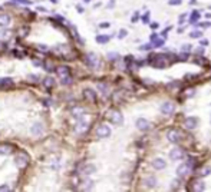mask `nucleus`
<instances>
[{
    "label": "nucleus",
    "instance_id": "1",
    "mask_svg": "<svg viewBox=\"0 0 211 192\" xmlns=\"http://www.w3.org/2000/svg\"><path fill=\"white\" fill-rule=\"evenodd\" d=\"M14 162H16V166L19 169H24L27 166V163H29V156H27V153H24V152H20V153L16 155Z\"/></svg>",
    "mask_w": 211,
    "mask_h": 192
},
{
    "label": "nucleus",
    "instance_id": "2",
    "mask_svg": "<svg viewBox=\"0 0 211 192\" xmlns=\"http://www.w3.org/2000/svg\"><path fill=\"white\" fill-rule=\"evenodd\" d=\"M108 118H109V121L115 125H121L124 122V116L119 111H111L108 113Z\"/></svg>",
    "mask_w": 211,
    "mask_h": 192
},
{
    "label": "nucleus",
    "instance_id": "3",
    "mask_svg": "<svg viewBox=\"0 0 211 192\" xmlns=\"http://www.w3.org/2000/svg\"><path fill=\"white\" fill-rule=\"evenodd\" d=\"M85 62H86V65H88L89 68H98V65H99V59H98V56H96L95 53H88L86 54V57H85Z\"/></svg>",
    "mask_w": 211,
    "mask_h": 192
},
{
    "label": "nucleus",
    "instance_id": "4",
    "mask_svg": "<svg viewBox=\"0 0 211 192\" xmlns=\"http://www.w3.org/2000/svg\"><path fill=\"white\" fill-rule=\"evenodd\" d=\"M96 135L99 138H108L111 135V128H109L108 125H99L98 128H96Z\"/></svg>",
    "mask_w": 211,
    "mask_h": 192
},
{
    "label": "nucleus",
    "instance_id": "5",
    "mask_svg": "<svg viewBox=\"0 0 211 192\" xmlns=\"http://www.w3.org/2000/svg\"><path fill=\"white\" fill-rule=\"evenodd\" d=\"M155 60L152 62V66L154 68H165L167 66V60H165V56L164 54H158V56H155L154 57Z\"/></svg>",
    "mask_w": 211,
    "mask_h": 192
},
{
    "label": "nucleus",
    "instance_id": "6",
    "mask_svg": "<svg viewBox=\"0 0 211 192\" xmlns=\"http://www.w3.org/2000/svg\"><path fill=\"white\" fill-rule=\"evenodd\" d=\"M167 138H168V141H170V142L177 143V142H180V139H181V133L178 131H175V129H171V131H168Z\"/></svg>",
    "mask_w": 211,
    "mask_h": 192
},
{
    "label": "nucleus",
    "instance_id": "7",
    "mask_svg": "<svg viewBox=\"0 0 211 192\" xmlns=\"http://www.w3.org/2000/svg\"><path fill=\"white\" fill-rule=\"evenodd\" d=\"M170 158L172 159V161H180V159L184 158V151L180 148H174L172 151L170 152Z\"/></svg>",
    "mask_w": 211,
    "mask_h": 192
},
{
    "label": "nucleus",
    "instance_id": "8",
    "mask_svg": "<svg viewBox=\"0 0 211 192\" xmlns=\"http://www.w3.org/2000/svg\"><path fill=\"white\" fill-rule=\"evenodd\" d=\"M174 111H175V106L171 102H165V103L161 105V112L164 115H171V113H174Z\"/></svg>",
    "mask_w": 211,
    "mask_h": 192
},
{
    "label": "nucleus",
    "instance_id": "9",
    "mask_svg": "<svg viewBox=\"0 0 211 192\" xmlns=\"http://www.w3.org/2000/svg\"><path fill=\"white\" fill-rule=\"evenodd\" d=\"M96 171V166L93 165V163H86V165H83L81 168V174L82 175H91V174H93V172Z\"/></svg>",
    "mask_w": 211,
    "mask_h": 192
},
{
    "label": "nucleus",
    "instance_id": "10",
    "mask_svg": "<svg viewBox=\"0 0 211 192\" xmlns=\"http://www.w3.org/2000/svg\"><path fill=\"white\" fill-rule=\"evenodd\" d=\"M71 112H72V116H73V118H76V119H82L86 111H85L83 108H82V106H73Z\"/></svg>",
    "mask_w": 211,
    "mask_h": 192
},
{
    "label": "nucleus",
    "instance_id": "11",
    "mask_svg": "<svg viewBox=\"0 0 211 192\" xmlns=\"http://www.w3.org/2000/svg\"><path fill=\"white\" fill-rule=\"evenodd\" d=\"M30 133L33 136H40L42 133H43V125L42 123H33L32 125V128H30Z\"/></svg>",
    "mask_w": 211,
    "mask_h": 192
},
{
    "label": "nucleus",
    "instance_id": "12",
    "mask_svg": "<svg viewBox=\"0 0 211 192\" xmlns=\"http://www.w3.org/2000/svg\"><path fill=\"white\" fill-rule=\"evenodd\" d=\"M197 125H198V119L195 118V116H190V118H187L184 122V126L187 129H194V128H197Z\"/></svg>",
    "mask_w": 211,
    "mask_h": 192
},
{
    "label": "nucleus",
    "instance_id": "13",
    "mask_svg": "<svg viewBox=\"0 0 211 192\" xmlns=\"http://www.w3.org/2000/svg\"><path fill=\"white\" fill-rule=\"evenodd\" d=\"M191 189H193V191H197V192L204 191V189H205L204 182L200 181V179H195V181L191 182Z\"/></svg>",
    "mask_w": 211,
    "mask_h": 192
},
{
    "label": "nucleus",
    "instance_id": "14",
    "mask_svg": "<svg viewBox=\"0 0 211 192\" xmlns=\"http://www.w3.org/2000/svg\"><path fill=\"white\" fill-rule=\"evenodd\" d=\"M136 128L140 131H146V129H150V122L144 118H138L136 119Z\"/></svg>",
    "mask_w": 211,
    "mask_h": 192
},
{
    "label": "nucleus",
    "instance_id": "15",
    "mask_svg": "<svg viewBox=\"0 0 211 192\" xmlns=\"http://www.w3.org/2000/svg\"><path fill=\"white\" fill-rule=\"evenodd\" d=\"M190 174V166L187 163H181L180 166L177 168V175L178 176H185Z\"/></svg>",
    "mask_w": 211,
    "mask_h": 192
},
{
    "label": "nucleus",
    "instance_id": "16",
    "mask_svg": "<svg viewBox=\"0 0 211 192\" xmlns=\"http://www.w3.org/2000/svg\"><path fill=\"white\" fill-rule=\"evenodd\" d=\"M83 96H85L89 102H96V93L92 91V89L86 88L85 91H83Z\"/></svg>",
    "mask_w": 211,
    "mask_h": 192
},
{
    "label": "nucleus",
    "instance_id": "17",
    "mask_svg": "<svg viewBox=\"0 0 211 192\" xmlns=\"http://www.w3.org/2000/svg\"><path fill=\"white\" fill-rule=\"evenodd\" d=\"M56 73H58V76L61 79H63V78H66V76H69V68L68 66H59L58 69H56Z\"/></svg>",
    "mask_w": 211,
    "mask_h": 192
},
{
    "label": "nucleus",
    "instance_id": "18",
    "mask_svg": "<svg viewBox=\"0 0 211 192\" xmlns=\"http://www.w3.org/2000/svg\"><path fill=\"white\" fill-rule=\"evenodd\" d=\"M165 165H167V163H165V161H164V159H161V158H157V159H154V161H152V166L157 169V171L164 169V168H165Z\"/></svg>",
    "mask_w": 211,
    "mask_h": 192
},
{
    "label": "nucleus",
    "instance_id": "19",
    "mask_svg": "<svg viewBox=\"0 0 211 192\" xmlns=\"http://www.w3.org/2000/svg\"><path fill=\"white\" fill-rule=\"evenodd\" d=\"M86 128H88V122H85V121H79L78 123H76V132L78 133H83V132L86 131Z\"/></svg>",
    "mask_w": 211,
    "mask_h": 192
},
{
    "label": "nucleus",
    "instance_id": "20",
    "mask_svg": "<svg viewBox=\"0 0 211 192\" xmlns=\"http://www.w3.org/2000/svg\"><path fill=\"white\" fill-rule=\"evenodd\" d=\"M144 184H145V186H148V188H155V186H157V179L154 178V176H148V178H145Z\"/></svg>",
    "mask_w": 211,
    "mask_h": 192
},
{
    "label": "nucleus",
    "instance_id": "21",
    "mask_svg": "<svg viewBox=\"0 0 211 192\" xmlns=\"http://www.w3.org/2000/svg\"><path fill=\"white\" fill-rule=\"evenodd\" d=\"M12 85H13V80H12L10 78L0 79V89H2V88H9V86H12Z\"/></svg>",
    "mask_w": 211,
    "mask_h": 192
},
{
    "label": "nucleus",
    "instance_id": "22",
    "mask_svg": "<svg viewBox=\"0 0 211 192\" xmlns=\"http://www.w3.org/2000/svg\"><path fill=\"white\" fill-rule=\"evenodd\" d=\"M10 23V17L7 16L4 13H0V26H7V24Z\"/></svg>",
    "mask_w": 211,
    "mask_h": 192
},
{
    "label": "nucleus",
    "instance_id": "23",
    "mask_svg": "<svg viewBox=\"0 0 211 192\" xmlns=\"http://www.w3.org/2000/svg\"><path fill=\"white\" fill-rule=\"evenodd\" d=\"M83 191H89V189H92L93 188V182L91 181V179H86V181L82 182V186H81Z\"/></svg>",
    "mask_w": 211,
    "mask_h": 192
},
{
    "label": "nucleus",
    "instance_id": "24",
    "mask_svg": "<svg viewBox=\"0 0 211 192\" xmlns=\"http://www.w3.org/2000/svg\"><path fill=\"white\" fill-rule=\"evenodd\" d=\"M109 39H111V36H108V34H99V36H96V42L98 43H108Z\"/></svg>",
    "mask_w": 211,
    "mask_h": 192
},
{
    "label": "nucleus",
    "instance_id": "25",
    "mask_svg": "<svg viewBox=\"0 0 211 192\" xmlns=\"http://www.w3.org/2000/svg\"><path fill=\"white\" fill-rule=\"evenodd\" d=\"M12 151H13V148H12L10 145H2L0 146V153H3V155H9Z\"/></svg>",
    "mask_w": 211,
    "mask_h": 192
},
{
    "label": "nucleus",
    "instance_id": "26",
    "mask_svg": "<svg viewBox=\"0 0 211 192\" xmlns=\"http://www.w3.org/2000/svg\"><path fill=\"white\" fill-rule=\"evenodd\" d=\"M210 174H211V168H210V166H204V168L200 169V174H198V175L207 176V175H210Z\"/></svg>",
    "mask_w": 211,
    "mask_h": 192
},
{
    "label": "nucleus",
    "instance_id": "27",
    "mask_svg": "<svg viewBox=\"0 0 211 192\" xmlns=\"http://www.w3.org/2000/svg\"><path fill=\"white\" fill-rule=\"evenodd\" d=\"M10 30H2L0 32V39H2V40H7V39H9V37H10Z\"/></svg>",
    "mask_w": 211,
    "mask_h": 192
},
{
    "label": "nucleus",
    "instance_id": "28",
    "mask_svg": "<svg viewBox=\"0 0 211 192\" xmlns=\"http://www.w3.org/2000/svg\"><path fill=\"white\" fill-rule=\"evenodd\" d=\"M45 86H46V88H49V89L53 88V86H55V80L52 78H46V79H45Z\"/></svg>",
    "mask_w": 211,
    "mask_h": 192
},
{
    "label": "nucleus",
    "instance_id": "29",
    "mask_svg": "<svg viewBox=\"0 0 211 192\" xmlns=\"http://www.w3.org/2000/svg\"><path fill=\"white\" fill-rule=\"evenodd\" d=\"M27 33H29V27H20L19 29V36H22V37H26L27 36Z\"/></svg>",
    "mask_w": 211,
    "mask_h": 192
},
{
    "label": "nucleus",
    "instance_id": "30",
    "mask_svg": "<svg viewBox=\"0 0 211 192\" xmlns=\"http://www.w3.org/2000/svg\"><path fill=\"white\" fill-rule=\"evenodd\" d=\"M71 27H72V32H73V36H75V39H76V40H78L79 43H83V40H82L81 37H79V34H78V30H76V29H75L73 26H71Z\"/></svg>",
    "mask_w": 211,
    "mask_h": 192
},
{
    "label": "nucleus",
    "instance_id": "31",
    "mask_svg": "<svg viewBox=\"0 0 211 192\" xmlns=\"http://www.w3.org/2000/svg\"><path fill=\"white\" fill-rule=\"evenodd\" d=\"M198 16H200V13H198L197 10H194V12H193V16L190 17V22H191V23H193V22H195V20H197V19H198Z\"/></svg>",
    "mask_w": 211,
    "mask_h": 192
},
{
    "label": "nucleus",
    "instance_id": "32",
    "mask_svg": "<svg viewBox=\"0 0 211 192\" xmlns=\"http://www.w3.org/2000/svg\"><path fill=\"white\" fill-rule=\"evenodd\" d=\"M190 36H191V37H194V39H198V37L203 36V33H201V32H198V30H195V32H191Z\"/></svg>",
    "mask_w": 211,
    "mask_h": 192
},
{
    "label": "nucleus",
    "instance_id": "33",
    "mask_svg": "<svg viewBox=\"0 0 211 192\" xmlns=\"http://www.w3.org/2000/svg\"><path fill=\"white\" fill-rule=\"evenodd\" d=\"M72 83V78L71 76H66V78L62 79V85H71Z\"/></svg>",
    "mask_w": 211,
    "mask_h": 192
},
{
    "label": "nucleus",
    "instance_id": "34",
    "mask_svg": "<svg viewBox=\"0 0 211 192\" xmlns=\"http://www.w3.org/2000/svg\"><path fill=\"white\" fill-rule=\"evenodd\" d=\"M181 2H182V0H168V4H171V6H178V4H181Z\"/></svg>",
    "mask_w": 211,
    "mask_h": 192
},
{
    "label": "nucleus",
    "instance_id": "35",
    "mask_svg": "<svg viewBox=\"0 0 211 192\" xmlns=\"http://www.w3.org/2000/svg\"><path fill=\"white\" fill-rule=\"evenodd\" d=\"M108 57L111 59V60H116V59L119 57V54L118 53H113V52H112V53H108Z\"/></svg>",
    "mask_w": 211,
    "mask_h": 192
},
{
    "label": "nucleus",
    "instance_id": "36",
    "mask_svg": "<svg viewBox=\"0 0 211 192\" xmlns=\"http://www.w3.org/2000/svg\"><path fill=\"white\" fill-rule=\"evenodd\" d=\"M98 89H99V91H102L103 93H105V92L108 91V86H106V85H103V83H99L98 85Z\"/></svg>",
    "mask_w": 211,
    "mask_h": 192
},
{
    "label": "nucleus",
    "instance_id": "37",
    "mask_svg": "<svg viewBox=\"0 0 211 192\" xmlns=\"http://www.w3.org/2000/svg\"><path fill=\"white\" fill-rule=\"evenodd\" d=\"M142 22L144 23H148V22H150V12H146V13L142 16Z\"/></svg>",
    "mask_w": 211,
    "mask_h": 192
},
{
    "label": "nucleus",
    "instance_id": "38",
    "mask_svg": "<svg viewBox=\"0 0 211 192\" xmlns=\"http://www.w3.org/2000/svg\"><path fill=\"white\" fill-rule=\"evenodd\" d=\"M27 79H29V80H32V82H38L39 80V76H36V75H29V76H27Z\"/></svg>",
    "mask_w": 211,
    "mask_h": 192
},
{
    "label": "nucleus",
    "instance_id": "39",
    "mask_svg": "<svg viewBox=\"0 0 211 192\" xmlns=\"http://www.w3.org/2000/svg\"><path fill=\"white\" fill-rule=\"evenodd\" d=\"M126 33H128V32H126L125 30V29H121V30H119V39H124V37H125L126 36Z\"/></svg>",
    "mask_w": 211,
    "mask_h": 192
},
{
    "label": "nucleus",
    "instance_id": "40",
    "mask_svg": "<svg viewBox=\"0 0 211 192\" xmlns=\"http://www.w3.org/2000/svg\"><path fill=\"white\" fill-rule=\"evenodd\" d=\"M154 44H155V47H160L164 44V40H160V39H157V40H154Z\"/></svg>",
    "mask_w": 211,
    "mask_h": 192
},
{
    "label": "nucleus",
    "instance_id": "41",
    "mask_svg": "<svg viewBox=\"0 0 211 192\" xmlns=\"http://www.w3.org/2000/svg\"><path fill=\"white\" fill-rule=\"evenodd\" d=\"M45 68L48 69V72H52V70H53V65H52L50 62H48V63L45 65Z\"/></svg>",
    "mask_w": 211,
    "mask_h": 192
},
{
    "label": "nucleus",
    "instance_id": "42",
    "mask_svg": "<svg viewBox=\"0 0 211 192\" xmlns=\"http://www.w3.org/2000/svg\"><path fill=\"white\" fill-rule=\"evenodd\" d=\"M138 19H140V14H138V12H135V13H134V16H132V19H131V20H132V23H135V22L138 20Z\"/></svg>",
    "mask_w": 211,
    "mask_h": 192
},
{
    "label": "nucleus",
    "instance_id": "43",
    "mask_svg": "<svg viewBox=\"0 0 211 192\" xmlns=\"http://www.w3.org/2000/svg\"><path fill=\"white\" fill-rule=\"evenodd\" d=\"M178 186H180V182H178V179H175V181H172V186H171V188H172V189H177Z\"/></svg>",
    "mask_w": 211,
    "mask_h": 192
},
{
    "label": "nucleus",
    "instance_id": "44",
    "mask_svg": "<svg viewBox=\"0 0 211 192\" xmlns=\"http://www.w3.org/2000/svg\"><path fill=\"white\" fill-rule=\"evenodd\" d=\"M140 49H141V50H150V49H151V44H150V43H148V44H142Z\"/></svg>",
    "mask_w": 211,
    "mask_h": 192
},
{
    "label": "nucleus",
    "instance_id": "45",
    "mask_svg": "<svg viewBox=\"0 0 211 192\" xmlns=\"http://www.w3.org/2000/svg\"><path fill=\"white\" fill-rule=\"evenodd\" d=\"M39 50H42V52H48V46H45V44H39Z\"/></svg>",
    "mask_w": 211,
    "mask_h": 192
},
{
    "label": "nucleus",
    "instance_id": "46",
    "mask_svg": "<svg viewBox=\"0 0 211 192\" xmlns=\"http://www.w3.org/2000/svg\"><path fill=\"white\" fill-rule=\"evenodd\" d=\"M109 26H111V24H109L108 22H103V23L99 24V27H102V29H106V27H109Z\"/></svg>",
    "mask_w": 211,
    "mask_h": 192
},
{
    "label": "nucleus",
    "instance_id": "47",
    "mask_svg": "<svg viewBox=\"0 0 211 192\" xmlns=\"http://www.w3.org/2000/svg\"><path fill=\"white\" fill-rule=\"evenodd\" d=\"M191 44H184V46H182V50H185V52H188V50H191Z\"/></svg>",
    "mask_w": 211,
    "mask_h": 192
},
{
    "label": "nucleus",
    "instance_id": "48",
    "mask_svg": "<svg viewBox=\"0 0 211 192\" xmlns=\"http://www.w3.org/2000/svg\"><path fill=\"white\" fill-rule=\"evenodd\" d=\"M16 2H19V3H23V4H30L32 2H29V0H16Z\"/></svg>",
    "mask_w": 211,
    "mask_h": 192
},
{
    "label": "nucleus",
    "instance_id": "49",
    "mask_svg": "<svg viewBox=\"0 0 211 192\" xmlns=\"http://www.w3.org/2000/svg\"><path fill=\"white\" fill-rule=\"evenodd\" d=\"M194 93H195V91L194 89H191V91L187 92V96H194Z\"/></svg>",
    "mask_w": 211,
    "mask_h": 192
},
{
    "label": "nucleus",
    "instance_id": "50",
    "mask_svg": "<svg viewBox=\"0 0 211 192\" xmlns=\"http://www.w3.org/2000/svg\"><path fill=\"white\" fill-rule=\"evenodd\" d=\"M33 65H34V66H40L42 62H40V60H38V59H34V60H33Z\"/></svg>",
    "mask_w": 211,
    "mask_h": 192
},
{
    "label": "nucleus",
    "instance_id": "51",
    "mask_svg": "<svg viewBox=\"0 0 211 192\" xmlns=\"http://www.w3.org/2000/svg\"><path fill=\"white\" fill-rule=\"evenodd\" d=\"M76 10H78L79 13H83V7H82V6H79V4H78V6H76Z\"/></svg>",
    "mask_w": 211,
    "mask_h": 192
},
{
    "label": "nucleus",
    "instance_id": "52",
    "mask_svg": "<svg viewBox=\"0 0 211 192\" xmlns=\"http://www.w3.org/2000/svg\"><path fill=\"white\" fill-rule=\"evenodd\" d=\"M157 39H158V34H155V33H154V34H151V40H157Z\"/></svg>",
    "mask_w": 211,
    "mask_h": 192
},
{
    "label": "nucleus",
    "instance_id": "53",
    "mask_svg": "<svg viewBox=\"0 0 211 192\" xmlns=\"http://www.w3.org/2000/svg\"><path fill=\"white\" fill-rule=\"evenodd\" d=\"M9 186H6V185H3V186H0V191H9Z\"/></svg>",
    "mask_w": 211,
    "mask_h": 192
},
{
    "label": "nucleus",
    "instance_id": "54",
    "mask_svg": "<svg viewBox=\"0 0 211 192\" xmlns=\"http://www.w3.org/2000/svg\"><path fill=\"white\" fill-rule=\"evenodd\" d=\"M151 27L152 29H158V23H151Z\"/></svg>",
    "mask_w": 211,
    "mask_h": 192
},
{
    "label": "nucleus",
    "instance_id": "55",
    "mask_svg": "<svg viewBox=\"0 0 211 192\" xmlns=\"http://www.w3.org/2000/svg\"><path fill=\"white\" fill-rule=\"evenodd\" d=\"M197 53H198V54H201V53H204V47H203V49H198V50H197Z\"/></svg>",
    "mask_w": 211,
    "mask_h": 192
},
{
    "label": "nucleus",
    "instance_id": "56",
    "mask_svg": "<svg viewBox=\"0 0 211 192\" xmlns=\"http://www.w3.org/2000/svg\"><path fill=\"white\" fill-rule=\"evenodd\" d=\"M2 47H3V43H2V42H0V50H2Z\"/></svg>",
    "mask_w": 211,
    "mask_h": 192
},
{
    "label": "nucleus",
    "instance_id": "57",
    "mask_svg": "<svg viewBox=\"0 0 211 192\" xmlns=\"http://www.w3.org/2000/svg\"><path fill=\"white\" fill-rule=\"evenodd\" d=\"M52 2H53V3H58V0H52Z\"/></svg>",
    "mask_w": 211,
    "mask_h": 192
},
{
    "label": "nucleus",
    "instance_id": "58",
    "mask_svg": "<svg viewBox=\"0 0 211 192\" xmlns=\"http://www.w3.org/2000/svg\"><path fill=\"white\" fill-rule=\"evenodd\" d=\"M85 2H91V0H85Z\"/></svg>",
    "mask_w": 211,
    "mask_h": 192
}]
</instances>
